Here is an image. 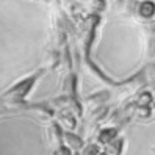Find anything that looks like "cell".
I'll use <instances>...</instances> for the list:
<instances>
[{
    "label": "cell",
    "mask_w": 155,
    "mask_h": 155,
    "mask_svg": "<svg viewBox=\"0 0 155 155\" xmlns=\"http://www.w3.org/2000/svg\"><path fill=\"white\" fill-rule=\"evenodd\" d=\"M38 77H39V72H36V74L24 78L17 85H14L13 88H10L6 93H3L2 96H0V104H10L11 107L24 105L25 96L30 93V89L33 88V85H35V81L38 80Z\"/></svg>",
    "instance_id": "obj_1"
},
{
    "label": "cell",
    "mask_w": 155,
    "mask_h": 155,
    "mask_svg": "<svg viewBox=\"0 0 155 155\" xmlns=\"http://www.w3.org/2000/svg\"><path fill=\"white\" fill-rule=\"evenodd\" d=\"M63 144L71 150H81L83 149V141L74 132H64V135H63Z\"/></svg>",
    "instance_id": "obj_2"
},
{
    "label": "cell",
    "mask_w": 155,
    "mask_h": 155,
    "mask_svg": "<svg viewBox=\"0 0 155 155\" xmlns=\"http://www.w3.org/2000/svg\"><path fill=\"white\" fill-rule=\"evenodd\" d=\"M117 138V127H107L97 135V146H107Z\"/></svg>",
    "instance_id": "obj_3"
},
{
    "label": "cell",
    "mask_w": 155,
    "mask_h": 155,
    "mask_svg": "<svg viewBox=\"0 0 155 155\" xmlns=\"http://www.w3.org/2000/svg\"><path fill=\"white\" fill-rule=\"evenodd\" d=\"M60 127H63V129H66V132H74L75 130V116L72 113H61L58 116V122H57Z\"/></svg>",
    "instance_id": "obj_4"
},
{
    "label": "cell",
    "mask_w": 155,
    "mask_h": 155,
    "mask_svg": "<svg viewBox=\"0 0 155 155\" xmlns=\"http://www.w3.org/2000/svg\"><path fill=\"white\" fill-rule=\"evenodd\" d=\"M122 144H124V140L122 138H116V140H113L110 144H107L105 146V153H108V155H121V152H122Z\"/></svg>",
    "instance_id": "obj_5"
},
{
    "label": "cell",
    "mask_w": 155,
    "mask_h": 155,
    "mask_svg": "<svg viewBox=\"0 0 155 155\" xmlns=\"http://www.w3.org/2000/svg\"><path fill=\"white\" fill-rule=\"evenodd\" d=\"M140 14L143 17H150L153 14V5L149 3V2H146V3H141L140 6Z\"/></svg>",
    "instance_id": "obj_6"
},
{
    "label": "cell",
    "mask_w": 155,
    "mask_h": 155,
    "mask_svg": "<svg viewBox=\"0 0 155 155\" xmlns=\"http://www.w3.org/2000/svg\"><path fill=\"white\" fill-rule=\"evenodd\" d=\"M99 155H108V153H105V152H102V153H99Z\"/></svg>",
    "instance_id": "obj_7"
}]
</instances>
